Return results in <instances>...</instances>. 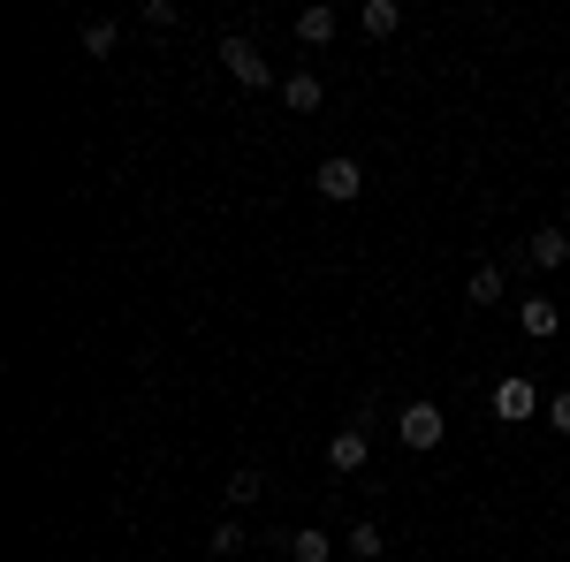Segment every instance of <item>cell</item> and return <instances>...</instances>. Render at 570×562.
I'll use <instances>...</instances> for the list:
<instances>
[{
    "label": "cell",
    "mask_w": 570,
    "mask_h": 562,
    "mask_svg": "<svg viewBox=\"0 0 570 562\" xmlns=\"http://www.w3.org/2000/svg\"><path fill=\"white\" fill-rule=\"evenodd\" d=\"M312 190H320L327 206H357V190H365V168L335 152V160H320V168H312Z\"/></svg>",
    "instance_id": "6da1fadb"
},
{
    "label": "cell",
    "mask_w": 570,
    "mask_h": 562,
    "mask_svg": "<svg viewBox=\"0 0 570 562\" xmlns=\"http://www.w3.org/2000/svg\"><path fill=\"white\" fill-rule=\"evenodd\" d=\"M220 61H228V77H236L244 91H266V85H282V77L266 69V53H259L252 39H220Z\"/></svg>",
    "instance_id": "7a4b0ae2"
},
{
    "label": "cell",
    "mask_w": 570,
    "mask_h": 562,
    "mask_svg": "<svg viewBox=\"0 0 570 562\" xmlns=\"http://www.w3.org/2000/svg\"><path fill=\"white\" fill-rule=\"evenodd\" d=\"M441 433H449L441 403H403V418H395V441L403 448H441Z\"/></svg>",
    "instance_id": "3957f363"
},
{
    "label": "cell",
    "mask_w": 570,
    "mask_h": 562,
    "mask_svg": "<svg viewBox=\"0 0 570 562\" xmlns=\"http://www.w3.org/2000/svg\"><path fill=\"white\" fill-rule=\"evenodd\" d=\"M494 418H502V426H525V418H532V381H525V373L494 381Z\"/></svg>",
    "instance_id": "277c9868"
},
{
    "label": "cell",
    "mask_w": 570,
    "mask_h": 562,
    "mask_svg": "<svg viewBox=\"0 0 570 562\" xmlns=\"http://www.w3.org/2000/svg\"><path fill=\"white\" fill-rule=\"evenodd\" d=\"M327 464H335V472H365V464H373V441H365V426H343L335 433V441H327Z\"/></svg>",
    "instance_id": "5b68a950"
},
{
    "label": "cell",
    "mask_w": 570,
    "mask_h": 562,
    "mask_svg": "<svg viewBox=\"0 0 570 562\" xmlns=\"http://www.w3.org/2000/svg\"><path fill=\"white\" fill-rule=\"evenodd\" d=\"M274 91H282V107H289V115H320V99H327V85H320L312 69H289Z\"/></svg>",
    "instance_id": "8992f818"
},
{
    "label": "cell",
    "mask_w": 570,
    "mask_h": 562,
    "mask_svg": "<svg viewBox=\"0 0 570 562\" xmlns=\"http://www.w3.org/2000/svg\"><path fill=\"white\" fill-rule=\"evenodd\" d=\"M525 266H570V236L563 228H532V244L518 252Z\"/></svg>",
    "instance_id": "52a82bcc"
},
{
    "label": "cell",
    "mask_w": 570,
    "mask_h": 562,
    "mask_svg": "<svg viewBox=\"0 0 570 562\" xmlns=\"http://www.w3.org/2000/svg\"><path fill=\"white\" fill-rule=\"evenodd\" d=\"M518 327H525L532 343H548V335H563V312H556L548 297H525L518 304Z\"/></svg>",
    "instance_id": "ba28073f"
},
{
    "label": "cell",
    "mask_w": 570,
    "mask_h": 562,
    "mask_svg": "<svg viewBox=\"0 0 570 562\" xmlns=\"http://www.w3.org/2000/svg\"><path fill=\"white\" fill-rule=\"evenodd\" d=\"M357 23H365V39H395L403 8H395V0H365V8H357Z\"/></svg>",
    "instance_id": "9c48e42d"
},
{
    "label": "cell",
    "mask_w": 570,
    "mask_h": 562,
    "mask_svg": "<svg viewBox=\"0 0 570 562\" xmlns=\"http://www.w3.org/2000/svg\"><path fill=\"white\" fill-rule=\"evenodd\" d=\"M282 548H289V555H297V562H327V555H335V540H327L320 524H305V532H289Z\"/></svg>",
    "instance_id": "30bf717a"
},
{
    "label": "cell",
    "mask_w": 570,
    "mask_h": 562,
    "mask_svg": "<svg viewBox=\"0 0 570 562\" xmlns=\"http://www.w3.org/2000/svg\"><path fill=\"white\" fill-rule=\"evenodd\" d=\"M335 23H343L335 8H305V16H297V39H305V46H327V39H335Z\"/></svg>",
    "instance_id": "8fae6325"
},
{
    "label": "cell",
    "mask_w": 570,
    "mask_h": 562,
    "mask_svg": "<svg viewBox=\"0 0 570 562\" xmlns=\"http://www.w3.org/2000/svg\"><path fill=\"white\" fill-rule=\"evenodd\" d=\"M206 548H214L220 562H236V555H244V548H252V532H244V524H236V517H220V524H214V540H206Z\"/></svg>",
    "instance_id": "7c38bea8"
},
{
    "label": "cell",
    "mask_w": 570,
    "mask_h": 562,
    "mask_svg": "<svg viewBox=\"0 0 570 562\" xmlns=\"http://www.w3.org/2000/svg\"><path fill=\"white\" fill-rule=\"evenodd\" d=\"M259 494H266V479H259V472H228V510H252Z\"/></svg>",
    "instance_id": "4fadbf2b"
},
{
    "label": "cell",
    "mask_w": 570,
    "mask_h": 562,
    "mask_svg": "<svg viewBox=\"0 0 570 562\" xmlns=\"http://www.w3.org/2000/svg\"><path fill=\"white\" fill-rule=\"evenodd\" d=\"M464 297H472V304H494V297H502V266H472Z\"/></svg>",
    "instance_id": "5bb4252c"
},
{
    "label": "cell",
    "mask_w": 570,
    "mask_h": 562,
    "mask_svg": "<svg viewBox=\"0 0 570 562\" xmlns=\"http://www.w3.org/2000/svg\"><path fill=\"white\" fill-rule=\"evenodd\" d=\"M381 555V524H351V562H373Z\"/></svg>",
    "instance_id": "9a60e30c"
},
{
    "label": "cell",
    "mask_w": 570,
    "mask_h": 562,
    "mask_svg": "<svg viewBox=\"0 0 570 562\" xmlns=\"http://www.w3.org/2000/svg\"><path fill=\"white\" fill-rule=\"evenodd\" d=\"M77 39H85V53H115V39H122V31H115V23H85Z\"/></svg>",
    "instance_id": "2e32d148"
},
{
    "label": "cell",
    "mask_w": 570,
    "mask_h": 562,
    "mask_svg": "<svg viewBox=\"0 0 570 562\" xmlns=\"http://www.w3.org/2000/svg\"><path fill=\"white\" fill-rule=\"evenodd\" d=\"M145 31H176V0H145Z\"/></svg>",
    "instance_id": "e0dca14e"
},
{
    "label": "cell",
    "mask_w": 570,
    "mask_h": 562,
    "mask_svg": "<svg viewBox=\"0 0 570 562\" xmlns=\"http://www.w3.org/2000/svg\"><path fill=\"white\" fill-rule=\"evenodd\" d=\"M548 426H556V433H570V388L556 395V403H548Z\"/></svg>",
    "instance_id": "ac0fdd59"
}]
</instances>
